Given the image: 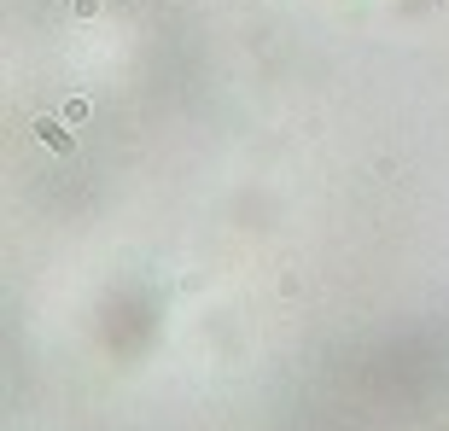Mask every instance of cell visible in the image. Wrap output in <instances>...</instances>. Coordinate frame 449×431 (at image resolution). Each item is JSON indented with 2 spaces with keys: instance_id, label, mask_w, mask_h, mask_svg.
Segmentation results:
<instances>
[{
  "instance_id": "1",
  "label": "cell",
  "mask_w": 449,
  "mask_h": 431,
  "mask_svg": "<svg viewBox=\"0 0 449 431\" xmlns=\"http://www.w3.org/2000/svg\"><path fill=\"white\" fill-rule=\"evenodd\" d=\"M29 135H36L47 152H59V158L76 152V135H71V123H64V117H36V123H29Z\"/></svg>"
},
{
  "instance_id": "2",
  "label": "cell",
  "mask_w": 449,
  "mask_h": 431,
  "mask_svg": "<svg viewBox=\"0 0 449 431\" xmlns=\"http://www.w3.org/2000/svg\"><path fill=\"white\" fill-rule=\"evenodd\" d=\"M59 117H64V123H71V128H82V123H88V117H94V99H88V93H64V105H59Z\"/></svg>"
}]
</instances>
